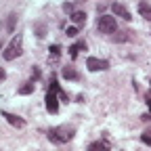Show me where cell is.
Listing matches in <instances>:
<instances>
[{"label":"cell","mask_w":151,"mask_h":151,"mask_svg":"<svg viewBox=\"0 0 151 151\" xmlns=\"http://www.w3.org/2000/svg\"><path fill=\"white\" fill-rule=\"evenodd\" d=\"M17 92H19V94H32V92H34V82H25L23 86H19Z\"/></svg>","instance_id":"obj_14"},{"label":"cell","mask_w":151,"mask_h":151,"mask_svg":"<svg viewBox=\"0 0 151 151\" xmlns=\"http://www.w3.org/2000/svg\"><path fill=\"white\" fill-rule=\"evenodd\" d=\"M15 21H17V15H11V17H9V23H6L9 32H13V29H15Z\"/></svg>","instance_id":"obj_15"},{"label":"cell","mask_w":151,"mask_h":151,"mask_svg":"<svg viewBox=\"0 0 151 151\" xmlns=\"http://www.w3.org/2000/svg\"><path fill=\"white\" fill-rule=\"evenodd\" d=\"M44 101H46V109H48L50 113H57V111H59V99H57V92L48 90Z\"/></svg>","instance_id":"obj_5"},{"label":"cell","mask_w":151,"mask_h":151,"mask_svg":"<svg viewBox=\"0 0 151 151\" xmlns=\"http://www.w3.org/2000/svg\"><path fill=\"white\" fill-rule=\"evenodd\" d=\"M0 50H2V46H0Z\"/></svg>","instance_id":"obj_21"},{"label":"cell","mask_w":151,"mask_h":151,"mask_svg":"<svg viewBox=\"0 0 151 151\" xmlns=\"http://www.w3.org/2000/svg\"><path fill=\"white\" fill-rule=\"evenodd\" d=\"M69 19H71L76 25H84V23H86V13H84V11H73Z\"/></svg>","instance_id":"obj_8"},{"label":"cell","mask_w":151,"mask_h":151,"mask_svg":"<svg viewBox=\"0 0 151 151\" xmlns=\"http://www.w3.org/2000/svg\"><path fill=\"white\" fill-rule=\"evenodd\" d=\"M86 67H88L90 71H105V69H109V63H107L105 59H97V57H88V59H86Z\"/></svg>","instance_id":"obj_4"},{"label":"cell","mask_w":151,"mask_h":151,"mask_svg":"<svg viewBox=\"0 0 151 151\" xmlns=\"http://www.w3.org/2000/svg\"><path fill=\"white\" fill-rule=\"evenodd\" d=\"M111 11H113V15H118V17H122L124 21H130L132 19V15H130V11L124 6V4H120V2H113L111 4Z\"/></svg>","instance_id":"obj_6"},{"label":"cell","mask_w":151,"mask_h":151,"mask_svg":"<svg viewBox=\"0 0 151 151\" xmlns=\"http://www.w3.org/2000/svg\"><path fill=\"white\" fill-rule=\"evenodd\" d=\"M88 151H109V147H107V143L97 141V143H92V145L88 147Z\"/></svg>","instance_id":"obj_13"},{"label":"cell","mask_w":151,"mask_h":151,"mask_svg":"<svg viewBox=\"0 0 151 151\" xmlns=\"http://www.w3.org/2000/svg\"><path fill=\"white\" fill-rule=\"evenodd\" d=\"M97 27H99L101 34H116L118 21H116V17H111V15H101L97 19Z\"/></svg>","instance_id":"obj_3"},{"label":"cell","mask_w":151,"mask_h":151,"mask_svg":"<svg viewBox=\"0 0 151 151\" xmlns=\"http://www.w3.org/2000/svg\"><path fill=\"white\" fill-rule=\"evenodd\" d=\"M76 134V128L73 126H57V128H50L48 130V139L57 145H63L67 141H71Z\"/></svg>","instance_id":"obj_1"},{"label":"cell","mask_w":151,"mask_h":151,"mask_svg":"<svg viewBox=\"0 0 151 151\" xmlns=\"http://www.w3.org/2000/svg\"><path fill=\"white\" fill-rule=\"evenodd\" d=\"M4 78H6V71H4V69H2V67H0V82H2V80H4Z\"/></svg>","instance_id":"obj_20"},{"label":"cell","mask_w":151,"mask_h":151,"mask_svg":"<svg viewBox=\"0 0 151 151\" xmlns=\"http://www.w3.org/2000/svg\"><path fill=\"white\" fill-rule=\"evenodd\" d=\"M59 57H61V46L59 44H52L50 46V55H48V61L57 63V61H59Z\"/></svg>","instance_id":"obj_10"},{"label":"cell","mask_w":151,"mask_h":151,"mask_svg":"<svg viewBox=\"0 0 151 151\" xmlns=\"http://www.w3.org/2000/svg\"><path fill=\"white\" fill-rule=\"evenodd\" d=\"M32 78H34V80H38V78H40V69H38V67H34V71H32Z\"/></svg>","instance_id":"obj_19"},{"label":"cell","mask_w":151,"mask_h":151,"mask_svg":"<svg viewBox=\"0 0 151 151\" xmlns=\"http://www.w3.org/2000/svg\"><path fill=\"white\" fill-rule=\"evenodd\" d=\"M21 52H23V38L17 34L13 40H11V44L2 50V57H4L6 61H13V59H17V57L21 55Z\"/></svg>","instance_id":"obj_2"},{"label":"cell","mask_w":151,"mask_h":151,"mask_svg":"<svg viewBox=\"0 0 151 151\" xmlns=\"http://www.w3.org/2000/svg\"><path fill=\"white\" fill-rule=\"evenodd\" d=\"M63 11L71 15V13H73V4H71V2H65V4H63Z\"/></svg>","instance_id":"obj_17"},{"label":"cell","mask_w":151,"mask_h":151,"mask_svg":"<svg viewBox=\"0 0 151 151\" xmlns=\"http://www.w3.org/2000/svg\"><path fill=\"white\" fill-rule=\"evenodd\" d=\"M67 36H78V27H67Z\"/></svg>","instance_id":"obj_18"},{"label":"cell","mask_w":151,"mask_h":151,"mask_svg":"<svg viewBox=\"0 0 151 151\" xmlns=\"http://www.w3.org/2000/svg\"><path fill=\"white\" fill-rule=\"evenodd\" d=\"M141 141H143L145 145H151V130H147V132H145V134L141 137Z\"/></svg>","instance_id":"obj_16"},{"label":"cell","mask_w":151,"mask_h":151,"mask_svg":"<svg viewBox=\"0 0 151 151\" xmlns=\"http://www.w3.org/2000/svg\"><path fill=\"white\" fill-rule=\"evenodd\" d=\"M80 50H86V42L84 40H80V42H76L71 48H69V55H71V59H76V57H78V52Z\"/></svg>","instance_id":"obj_11"},{"label":"cell","mask_w":151,"mask_h":151,"mask_svg":"<svg viewBox=\"0 0 151 151\" xmlns=\"http://www.w3.org/2000/svg\"><path fill=\"white\" fill-rule=\"evenodd\" d=\"M2 118H4L11 126H15V128H23V126H25V120H23V118H19V116H15V113L2 111Z\"/></svg>","instance_id":"obj_7"},{"label":"cell","mask_w":151,"mask_h":151,"mask_svg":"<svg viewBox=\"0 0 151 151\" xmlns=\"http://www.w3.org/2000/svg\"><path fill=\"white\" fill-rule=\"evenodd\" d=\"M139 13H141V17L147 19V21H151V4L141 2V4H139Z\"/></svg>","instance_id":"obj_12"},{"label":"cell","mask_w":151,"mask_h":151,"mask_svg":"<svg viewBox=\"0 0 151 151\" xmlns=\"http://www.w3.org/2000/svg\"><path fill=\"white\" fill-rule=\"evenodd\" d=\"M61 76H63L65 80H80V73L76 71L73 67H63L61 69Z\"/></svg>","instance_id":"obj_9"}]
</instances>
